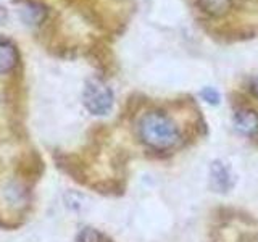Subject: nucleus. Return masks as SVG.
<instances>
[{"mask_svg": "<svg viewBox=\"0 0 258 242\" xmlns=\"http://www.w3.org/2000/svg\"><path fill=\"white\" fill-rule=\"evenodd\" d=\"M139 136L144 144L157 150L171 149L179 142V129L174 121L161 111H150L139 123Z\"/></svg>", "mask_w": 258, "mask_h": 242, "instance_id": "f257e3e1", "label": "nucleus"}, {"mask_svg": "<svg viewBox=\"0 0 258 242\" xmlns=\"http://www.w3.org/2000/svg\"><path fill=\"white\" fill-rule=\"evenodd\" d=\"M84 105L92 115H107L113 107L111 89L99 79H91L84 89Z\"/></svg>", "mask_w": 258, "mask_h": 242, "instance_id": "f03ea898", "label": "nucleus"}, {"mask_svg": "<svg viewBox=\"0 0 258 242\" xmlns=\"http://www.w3.org/2000/svg\"><path fill=\"white\" fill-rule=\"evenodd\" d=\"M234 125H236L239 133L253 136L258 133V113L250 108H242L234 115Z\"/></svg>", "mask_w": 258, "mask_h": 242, "instance_id": "7ed1b4c3", "label": "nucleus"}, {"mask_svg": "<svg viewBox=\"0 0 258 242\" xmlns=\"http://www.w3.org/2000/svg\"><path fill=\"white\" fill-rule=\"evenodd\" d=\"M197 7L212 18H221L232 10V0H196Z\"/></svg>", "mask_w": 258, "mask_h": 242, "instance_id": "20e7f679", "label": "nucleus"}, {"mask_svg": "<svg viewBox=\"0 0 258 242\" xmlns=\"http://www.w3.org/2000/svg\"><path fill=\"white\" fill-rule=\"evenodd\" d=\"M212 183L218 191H226L232 186V177L229 169L221 161H215L212 165Z\"/></svg>", "mask_w": 258, "mask_h": 242, "instance_id": "39448f33", "label": "nucleus"}, {"mask_svg": "<svg viewBox=\"0 0 258 242\" xmlns=\"http://www.w3.org/2000/svg\"><path fill=\"white\" fill-rule=\"evenodd\" d=\"M16 65V48L8 40H0V75L8 73Z\"/></svg>", "mask_w": 258, "mask_h": 242, "instance_id": "423d86ee", "label": "nucleus"}, {"mask_svg": "<svg viewBox=\"0 0 258 242\" xmlns=\"http://www.w3.org/2000/svg\"><path fill=\"white\" fill-rule=\"evenodd\" d=\"M200 95H202V99H204L205 102L212 103V105L220 103V94H218V91L213 87H205L204 91L200 92Z\"/></svg>", "mask_w": 258, "mask_h": 242, "instance_id": "0eeeda50", "label": "nucleus"}, {"mask_svg": "<svg viewBox=\"0 0 258 242\" xmlns=\"http://www.w3.org/2000/svg\"><path fill=\"white\" fill-rule=\"evenodd\" d=\"M78 240L79 242H100V236H99V232H97L95 229L86 228V229L81 231Z\"/></svg>", "mask_w": 258, "mask_h": 242, "instance_id": "6e6552de", "label": "nucleus"}, {"mask_svg": "<svg viewBox=\"0 0 258 242\" xmlns=\"http://www.w3.org/2000/svg\"><path fill=\"white\" fill-rule=\"evenodd\" d=\"M250 92H252V95L258 100V76L250 81Z\"/></svg>", "mask_w": 258, "mask_h": 242, "instance_id": "1a4fd4ad", "label": "nucleus"}]
</instances>
